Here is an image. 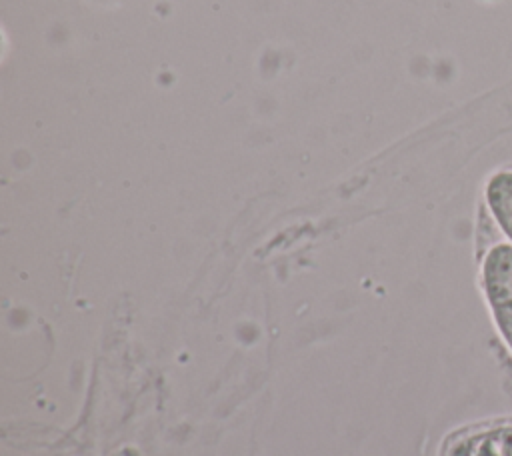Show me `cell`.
Returning a JSON list of instances; mask_svg holds the SVG:
<instances>
[{"label":"cell","instance_id":"obj_3","mask_svg":"<svg viewBox=\"0 0 512 456\" xmlns=\"http://www.w3.org/2000/svg\"><path fill=\"white\" fill-rule=\"evenodd\" d=\"M484 198L494 222L512 244V170L494 172L486 182Z\"/></svg>","mask_w":512,"mask_h":456},{"label":"cell","instance_id":"obj_1","mask_svg":"<svg viewBox=\"0 0 512 456\" xmlns=\"http://www.w3.org/2000/svg\"><path fill=\"white\" fill-rule=\"evenodd\" d=\"M482 290L494 326L512 352V244H494L482 260Z\"/></svg>","mask_w":512,"mask_h":456},{"label":"cell","instance_id":"obj_2","mask_svg":"<svg viewBox=\"0 0 512 456\" xmlns=\"http://www.w3.org/2000/svg\"><path fill=\"white\" fill-rule=\"evenodd\" d=\"M442 456H512V424L460 434L446 442Z\"/></svg>","mask_w":512,"mask_h":456}]
</instances>
